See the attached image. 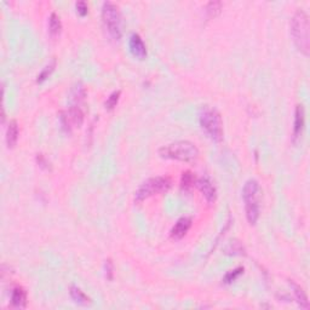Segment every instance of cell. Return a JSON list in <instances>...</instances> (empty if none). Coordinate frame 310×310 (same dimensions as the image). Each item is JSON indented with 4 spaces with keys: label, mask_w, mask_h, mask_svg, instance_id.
I'll use <instances>...</instances> for the list:
<instances>
[{
    "label": "cell",
    "mask_w": 310,
    "mask_h": 310,
    "mask_svg": "<svg viewBox=\"0 0 310 310\" xmlns=\"http://www.w3.org/2000/svg\"><path fill=\"white\" fill-rule=\"evenodd\" d=\"M304 127H305V110L303 104H297L294 109L293 118V130H292V143L297 144L302 137Z\"/></svg>",
    "instance_id": "7"
},
{
    "label": "cell",
    "mask_w": 310,
    "mask_h": 310,
    "mask_svg": "<svg viewBox=\"0 0 310 310\" xmlns=\"http://www.w3.org/2000/svg\"><path fill=\"white\" fill-rule=\"evenodd\" d=\"M244 270H245L244 267H238V268L233 269V270L228 271V273L224 275V277H223V280H222V281H223V283H227V285H229V283H232V282L235 281V280H238V277L240 276V275L244 274Z\"/></svg>",
    "instance_id": "20"
},
{
    "label": "cell",
    "mask_w": 310,
    "mask_h": 310,
    "mask_svg": "<svg viewBox=\"0 0 310 310\" xmlns=\"http://www.w3.org/2000/svg\"><path fill=\"white\" fill-rule=\"evenodd\" d=\"M222 10V3L221 2H210L207 3L205 7V13H206L207 19H215L217 15H219Z\"/></svg>",
    "instance_id": "19"
},
{
    "label": "cell",
    "mask_w": 310,
    "mask_h": 310,
    "mask_svg": "<svg viewBox=\"0 0 310 310\" xmlns=\"http://www.w3.org/2000/svg\"><path fill=\"white\" fill-rule=\"evenodd\" d=\"M55 68H56V60H55V58H54V60H52L51 62H49L48 64H46V66L42 69V72H40L39 74H38L37 83L38 84H43L44 81L48 80V79L51 77L52 73H54Z\"/></svg>",
    "instance_id": "18"
},
{
    "label": "cell",
    "mask_w": 310,
    "mask_h": 310,
    "mask_svg": "<svg viewBox=\"0 0 310 310\" xmlns=\"http://www.w3.org/2000/svg\"><path fill=\"white\" fill-rule=\"evenodd\" d=\"M62 32V21L56 13H51L49 16V33L51 38H57Z\"/></svg>",
    "instance_id": "15"
},
{
    "label": "cell",
    "mask_w": 310,
    "mask_h": 310,
    "mask_svg": "<svg viewBox=\"0 0 310 310\" xmlns=\"http://www.w3.org/2000/svg\"><path fill=\"white\" fill-rule=\"evenodd\" d=\"M36 160H37L38 166H39V168L42 170H45V171H49V170H51V164H50L49 159L44 154H42V153L37 154Z\"/></svg>",
    "instance_id": "22"
},
{
    "label": "cell",
    "mask_w": 310,
    "mask_h": 310,
    "mask_svg": "<svg viewBox=\"0 0 310 310\" xmlns=\"http://www.w3.org/2000/svg\"><path fill=\"white\" fill-rule=\"evenodd\" d=\"M20 137V127L16 120H10L5 132V143H7L9 149H13L19 142Z\"/></svg>",
    "instance_id": "12"
},
{
    "label": "cell",
    "mask_w": 310,
    "mask_h": 310,
    "mask_svg": "<svg viewBox=\"0 0 310 310\" xmlns=\"http://www.w3.org/2000/svg\"><path fill=\"white\" fill-rule=\"evenodd\" d=\"M69 296H71L73 300H74V303L79 304V305L87 306V305H91V303H92L91 298L87 296L83 289L79 288L78 286L72 285L71 287H69Z\"/></svg>",
    "instance_id": "14"
},
{
    "label": "cell",
    "mask_w": 310,
    "mask_h": 310,
    "mask_svg": "<svg viewBox=\"0 0 310 310\" xmlns=\"http://www.w3.org/2000/svg\"><path fill=\"white\" fill-rule=\"evenodd\" d=\"M120 96H121V91H120V90H115V91H113L108 96L106 103H104V106H106L108 110H113L114 108L118 106Z\"/></svg>",
    "instance_id": "21"
},
{
    "label": "cell",
    "mask_w": 310,
    "mask_h": 310,
    "mask_svg": "<svg viewBox=\"0 0 310 310\" xmlns=\"http://www.w3.org/2000/svg\"><path fill=\"white\" fill-rule=\"evenodd\" d=\"M75 9H77V13L80 15L81 17L86 16L89 14V7L85 2H78L75 3Z\"/></svg>",
    "instance_id": "24"
},
{
    "label": "cell",
    "mask_w": 310,
    "mask_h": 310,
    "mask_svg": "<svg viewBox=\"0 0 310 310\" xmlns=\"http://www.w3.org/2000/svg\"><path fill=\"white\" fill-rule=\"evenodd\" d=\"M172 181L168 176H157L144 181L134 193V203L139 204L154 195L166 193L171 188Z\"/></svg>",
    "instance_id": "6"
},
{
    "label": "cell",
    "mask_w": 310,
    "mask_h": 310,
    "mask_svg": "<svg viewBox=\"0 0 310 310\" xmlns=\"http://www.w3.org/2000/svg\"><path fill=\"white\" fill-rule=\"evenodd\" d=\"M158 153L163 159L177 160L182 163H195L200 155L197 145L189 141L172 142L160 148Z\"/></svg>",
    "instance_id": "3"
},
{
    "label": "cell",
    "mask_w": 310,
    "mask_h": 310,
    "mask_svg": "<svg viewBox=\"0 0 310 310\" xmlns=\"http://www.w3.org/2000/svg\"><path fill=\"white\" fill-rule=\"evenodd\" d=\"M102 22L108 36L113 42H120L122 37V16L120 9L112 2H106L102 5Z\"/></svg>",
    "instance_id": "5"
},
{
    "label": "cell",
    "mask_w": 310,
    "mask_h": 310,
    "mask_svg": "<svg viewBox=\"0 0 310 310\" xmlns=\"http://www.w3.org/2000/svg\"><path fill=\"white\" fill-rule=\"evenodd\" d=\"M193 219L191 217H181L170 230V236L174 240H181L187 235L189 229L192 228Z\"/></svg>",
    "instance_id": "10"
},
{
    "label": "cell",
    "mask_w": 310,
    "mask_h": 310,
    "mask_svg": "<svg viewBox=\"0 0 310 310\" xmlns=\"http://www.w3.org/2000/svg\"><path fill=\"white\" fill-rule=\"evenodd\" d=\"M128 48L133 57L138 60H144L147 57V46L143 42L142 37L137 33H132L128 39Z\"/></svg>",
    "instance_id": "9"
},
{
    "label": "cell",
    "mask_w": 310,
    "mask_h": 310,
    "mask_svg": "<svg viewBox=\"0 0 310 310\" xmlns=\"http://www.w3.org/2000/svg\"><path fill=\"white\" fill-rule=\"evenodd\" d=\"M261 195L262 189L258 181L251 178L245 182L242 188V199L245 204L246 219L251 226H254L261 216Z\"/></svg>",
    "instance_id": "1"
},
{
    "label": "cell",
    "mask_w": 310,
    "mask_h": 310,
    "mask_svg": "<svg viewBox=\"0 0 310 310\" xmlns=\"http://www.w3.org/2000/svg\"><path fill=\"white\" fill-rule=\"evenodd\" d=\"M199 124L206 136L213 142L223 139V120L216 108L204 106L199 113Z\"/></svg>",
    "instance_id": "4"
},
{
    "label": "cell",
    "mask_w": 310,
    "mask_h": 310,
    "mask_svg": "<svg viewBox=\"0 0 310 310\" xmlns=\"http://www.w3.org/2000/svg\"><path fill=\"white\" fill-rule=\"evenodd\" d=\"M197 184V178L191 171L183 172L181 176V189L184 192H191L193 187Z\"/></svg>",
    "instance_id": "16"
},
{
    "label": "cell",
    "mask_w": 310,
    "mask_h": 310,
    "mask_svg": "<svg viewBox=\"0 0 310 310\" xmlns=\"http://www.w3.org/2000/svg\"><path fill=\"white\" fill-rule=\"evenodd\" d=\"M224 253L229 254V256H236V254L241 256V254L246 253V250H245L244 245L241 242L238 241V240H233L224 248Z\"/></svg>",
    "instance_id": "17"
},
{
    "label": "cell",
    "mask_w": 310,
    "mask_h": 310,
    "mask_svg": "<svg viewBox=\"0 0 310 310\" xmlns=\"http://www.w3.org/2000/svg\"><path fill=\"white\" fill-rule=\"evenodd\" d=\"M104 274H106V277L109 281H112L114 279V264L112 259L108 258L106 262H104Z\"/></svg>",
    "instance_id": "23"
},
{
    "label": "cell",
    "mask_w": 310,
    "mask_h": 310,
    "mask_svg": "<svg viewBox=\"0 0 310 310\" xmlns=\"http://www.w3.org/2000/svg\"><path fill=\"white\" fill-rule=\"evenodd\" d=\"M288 285L291 286L292 293H293L294 299L297 300L298 305H299L300 308L308 309L309 308V300H308V297H306L305 292H304V289L300 287L298 283L294 282L293 280H288Z\"/></svg>",
    "instance_id": "13"
},
{
    "label": "cell",
    "mask_w": 310,
    "mask_h": 310,
    "mask_svg": "<svg viewBox=\"0 0 310 310\" xmlns=\"http://www.w3.org/2000/svg\"><path fill=\"white\" fill-rule=\"evenodd\" d=\"M195 186L198 187V189L200 191L201 195H203L207 203L215 204L216 199H217V188H216V186L213 184L211 178L207 176L198 178L197 184H195Z\"/></svg>",
    "instance_id": "8"
},
{
    "label": "cell",
    "mask_w": 310,
    "mask_h": 310,
    "mask_svg": "<svg viewBox=\"0 0 310 310\" xmlns=\"http://www.w3.org/2000/svg\"><path fill=\"white\" fill-rule=\"evenodd\" d=\"M309 16L305 11L299 9L291 19V36L294 45L304 56H308L310 51Z\"/></svg>",
    "instance_id": "2"
},
{
    "label": "cell",
    "mask_w": 310,
    "mask_h": 310,
    "mask_svg": "<svg viewBox=\"0 0 310 310\" xmlns=\"http://www.w3.org/2000/svg\"><path fill=\"white\" fill-rule=\"evenodd\" d=\"M11 306L15 309H25L27 306V292L21 286H16L11 291Z\"/></svg>",
    "instance_id": "11"
}]
</instances>
